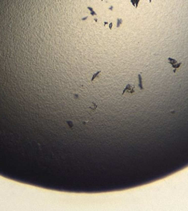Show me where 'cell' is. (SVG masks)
<instances>
[{
  "mask_svg": "<svg viewBox=\"0 0 188 211\" xmlns=\"http://www.w3.org/2000/svg\"><path fill=\"white\" fill-rule=\"evenodd\" d=\"M168 60H169V63H171L172 65V67L174 68V73L176 72L177 69L179 68L180 65H181V63H178L177 62V61L175 60V59H173V58H168Z\"/></svg>",
  "mask_w": 188,
  "mask_h": 211,
  "instance_id": "6da1fadb",
  "label": "cell"
},
{
  "mask_svg": "<svg viewBox=\"0 0 188 211\" xmlns=\"http://www.w3.org/2000/svg\"><path fill=\"white\" fill-rule=\"evenodd\" d=\"M134 88H135L134 85H131V84L128 85H127V87H126V89L123 91V94H124V92H127V91L128 92L133 93L134 92Z\"/></svg>",
  "mask_w": 188,
  "mask_h": 211,
  "instance_id": "7a4b0ae2",
  "label": "cell"
}]
</instances>
